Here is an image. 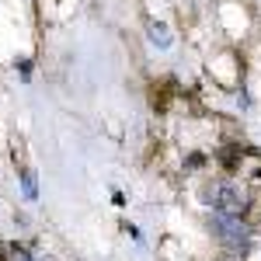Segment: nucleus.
Wrapping results in <instances>:
<instances>
[{
	"mask_svg": "<svg viewBox=\"0 0 261 261\" xmlns=\"http://www.w3.org/2000/svg\"><path fill=\"white\" fill-rule=\"evenodd\" d=\"M150 42H157L161 49H167V45H171V35H167V24H161V21H153V24H150Z\"/></svg>",
	"mask_w": 261,
	"mask_h": 261,
	"instance_id": "obj_3",
	"label": "nucleus"
},
{
	"mask_svg": "<svg viewBox=\"0 0 261 261\" xmlns=\"http://www.w3.org/2000/svg\"><path fill=\"white\" fill-rule=\"evenodd\" d=\"M21 185H24V195L28 199H39V185H35V174L32 171H21Z\"/></svg>",
	"mask_w": 261,
	"mask_h": 261,
	"instance_id": "obj_4",
	"label": "nucleus"
},
{
	"mask_svg": "<svg viewBox=\"0 0 261 261\" xmlns=\"http://www.w3.org/2000/svg\"><path fill=\"white\" fill-rule=\"evenodd\" d=\"M202 199L213 202L220 213H233V216H244L247 205H251V195L244 192L241 185H233V181H213V185H205Z\"/></svg>",
	"mask_w": 261,
	"mask_h": 261,
	"instance_id": "obj_2",
	"label": "nucleus"
},
{
	"mask_svg": "<svg viewBox=\"0 0 261 261\" xmlns=\"http://www.w3.org/2000/svg\"><path fill=\"white\" fill-rule=\"evenodd\" d=\"M11 261H35L24 247H11Z\"/></svg>",
	"mask_w": 261,
	"mask_h": 261,
	"instance_id": "obj_5",
	"label": "nucleus"
},
{
	"mask_svg": "<svg viewBox=\"0 0 261 261\" xmlns=\"http://www.w3.org/2000/svg\"><path fill=\"white\" fill-rule=\"evenodd\" d=\"M209 230H213V233H216L233 254H244L247 244H251V226L244 223V216H233V213H220V209H213V216H209Z\"/></svg>",
	"mask_w": 261,
	"mask_h": 261,
	"instance_id": "obj_1",
	"label": "nucleus"
}]
</instances>
